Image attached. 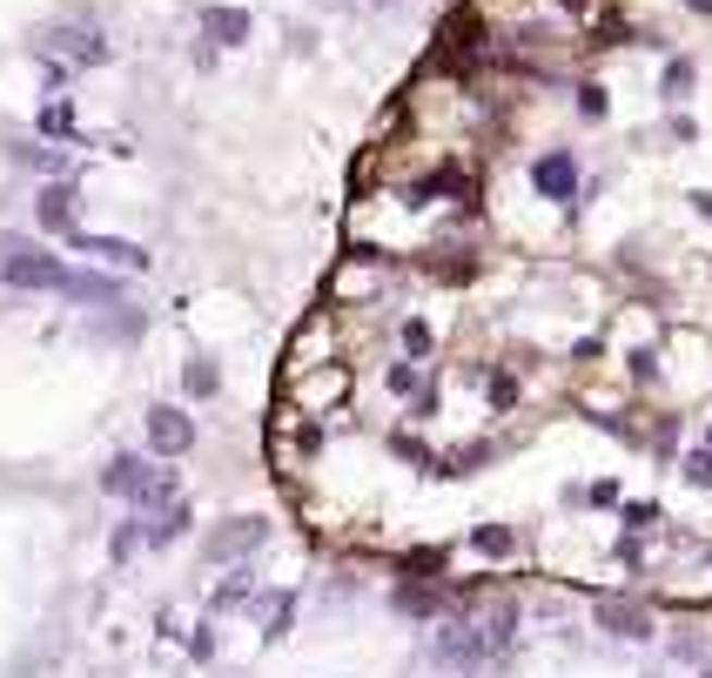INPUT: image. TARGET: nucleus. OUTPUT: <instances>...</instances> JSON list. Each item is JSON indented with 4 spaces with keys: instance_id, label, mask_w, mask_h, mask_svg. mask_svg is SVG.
I'll list each match as a JSON object with an SVG mask.
<instances>
[{
    "instance_id": "9",
    "label": "nucleus",
    "mask_w": 712,
    "mask_h": 678,
    "mask_svg": "<svg viewBox=\"0 0 712 678\" xmlns=\"http://www.w3.org/2000/svg\"><path fill=\"white\" fill-rule=\"evenodd\" d=\"M61 296L67 303H122V283H108V275H95V269H74Z\"/></svg>"
},
{
    "instance_id": "11",
    "label": "nucleus",
    "mask_w": 712,
    "mask_h": 678,
    "mask_svg": "<svg viewBox=\"0 0 712 678\" xmlns=\"http://www.w3.org/2000/svg\"><path fill=\"white\" fill-rule=\"evenodd\" d=\"M182 390H188V396H202V404H209V396L222 390V370L209 363V356H195V363L182 370Z\"/></svg>"
},
{
    "instance_id": "12",
    "label": "nucleus",
    "mask_w": 712,
    "mask_h": 678,
    "mask_svg": "<svg viewBox=\"0 0 712 678\" xmlns=\"http://www.w3.org/2000/svg\"><path fill=\"white\" fill-rule=\"evenodd\" d=\"M256 538H262V525H235V531H222L209 551H216V557H229V551H243V544H256Z\"/></svg>"
},
{
    "instance_id": "13",
    "label": "nucleus",
    "mask_w": 712,
    "mask_h": 678,
    "mask_svg": "<svg viewBox=\"0 0 712 678\" xmlns=\"http://www.w3.org/2000/svg\"><path fill=\"white\" fill-rule=\"evenodd\" d=\"M470 544L491 551V557H504V551H511V531H504V525H478V531H470Z\"/></svg>"
},
{
    "instance_id": "14",
    "label": "nucleus",
    "mask_w": 712,
    "mask_h": 678,
    "mask_svg": "<svg viewBox=\"0 0 712 678\" xmlns=\"http://www.w3.org/2000/svg\"><path fill=\"white\" fill-rule=\"evenodd\" d=\"M686 88H692V61H672V67H665V95H672V101H679Z\"/></svg>"
},
{
    "instance_id": "7",
    "label": "nucleus",
    "mask_w": 712,
    "mask_h": 678,
    "mask_svg": "<svg viewBox=\"0 0 712 678\" xmlns=\"http://www.w3.org/2000/svg\"><path fill=\"white\" fill-rule=\"evenodd\" d=\"M48 41H54L67 61H82V67H101V61H108V41H101L95 27H54Z\"/></svg>"
},
{
    "instance_id": "20",
    "label": "nucleus",
    "mask_w": 712,
    "mask_h": 678,
    "mask_svg": "<svg viewBox=\"0 0 712 678\" xmlns=\"http://www.w3.org/2000/svg\"><path fill=\"white\" fill-rule=\"evenodd\" d=\"M692 202H699V215H712V195H692Z\"/></svg>"
},
{
    "instance_id": "2",
    "label": "nucleus",
    "mask_w": 712,
    "mask_h": 678,
    "mask_svg": "<svg viewBox=\"0 0 712 678\" xmlns=\"http://www.w3.org/2000/svg\"><path fill=\"white\" fill-rule=\"evenodd\" d=\"M101 484H108L114 497H142V504H148V497H162V477H155L142 457H128V451H122V457H114V464L101 470Z\"/></svg>"
},
{
    "instance_id": "5",
    "label": "nucleus",
    "mask_w": 712,
    "mask_h": 678,
    "mask_svg": "<svg viewBox=\"0 0 712 678\" xmlns=\"http://www.w3.org/2000/svg\"><path fill=\"white\" fill-rule=\"evenodd\" d=\"M82 256H101V262H114V269H148V249L142 243H122V235H88V229H74L67 235Z\"/></svg>"
},
{
    "instance_id": "8",
    "label": "nucleus",
    "mask_w": 712,
    "mask_h": 678,
    "mask_svg": "<svg viewBox=\"0 0 712 678\" xmlns=\"http://www.w3.org/2000/svg\"><path fill=\"white\" fill-rule=\"evenodd\" d=\"M41 229H61V235L82 229V222H74V182H48L41 188Z\"/></svg>"
},
{
    "instance_id": "4",
    "label": "nucleus",
    "mask_w": 712,
    "mask_h": 678,
    "mask_svg": "<svg viewBox=\"0 0 712 678\" xmlns=\"http://www.w3.org/2000/svg\"><path fill=\"white\" fill-rule=\"evenodd\" d=\"M148 444L162 451V457H182V451H195V423L175 404H155L148 410Z\"/></svg>"
},
{
    "instance_id": "15",
    "label": "nucleus",
    "mask_w": 712,
    "mask_h": 678,
    "mask_svg": "<svg viewBox=\"0 0 712 678\" xmlns=\"http://www.w3.org/2000/svg\"><path fill=\"white\" fill-rule=\"evenodd\" d=\"M14 162H27V169H48V175H54V169H61V155H54V148H14Z\"/></svg>"
},
{
    "instance_id": "17",
    "label": "nucleus",
    "mask_w": 712,
    "mask_h": 678,
    "mask_svg": "<svg viewBox=\"0 0 712 678\" xmlns=\"http://www.w3.org/2000/svg\"><path fill=\"white\" fill-rule=\"evenodd\" d=\"M578 114H585V122H599V114H605V88H578Z\"/></svg>"
},
{
    "instance_id": "3",
    "label": "nucleus",
    "mask_w": 712,
    "mask_h": 678,
    "mask_svg": "<svg viewBox=\"0 0 712 678\" xmlns=\"http://www.w3.org/2000/svg\"><path fill=\"white\" fill-rule=\"evenodd\" d=\"M531 182H538L544 202H572V195H578V162H572L565 148H551V155H538V162H531Z\"/></svg>"
},
{
    "instance_id": "10",
    "label": "nucleus",
    "mask_w": 712,
    "mask_h": 678,
    "mask_svg": "<svg viewBox=\"0 0 712 678\" xmlns=\"http://www.w3.org/2000/svg\"><path fill=\"white\" fill-rule=\"evenodd\" d=\"M599 625L618 631V638H652V618L639 605H599Z\"/></svg>"
},
{
    "instance_id": "18",
    "label": "nucleus",
    "mask_w": 712,
    "mask_h": 678,
    "mask_svg": "<svg viewBox=\"0 0 712 678\" xmlns=\"http://www.w3.org/2000/svg\"><path fill=\"white\" fill-rule=\"evenodd\" d=\"M67 122H74V114H67V101H54V108L41 114V135H67Z\"/></svg>"
},
{
    "instance_id": "19",
    "label": "nucleus",
    "mask_w": 712,
    "mask_h": 678,
    "mask_svg": "<svg viewBox=\"0 0 712 678\" xmlns=\"http://www.w3.org/2000/svg\"><path fill=\"white\" fill-rule=\"evenodd\" d=\"M182 525H188V517H182V510H169V517H162V525H155V544H169V538H175Z\"/></svg>"
},
{
    "instance_id": "16",
    "label": "nucleus",
    "mask_w": 712,
    "mask_h": 678,
    "mask_svg": "<svg viewBox=\"0 0 712 678\" xmlns=\"http://www.w3.org/2000/svg\"><path fill=\"white\" fill-rule=\"evenodd\" d=\"M686 477H692V484H705V491H712V451H692V457H686Z\"/></svg>"
},
{
    "instance_id": "1",
    "label": "nucleus",
    "mask_w": 712,
    "mask_h": 678,
    "mask_svg": "<svg viewBox=\"0 0 712 678\" xmlns=\"http://www.w3.org/2000/svg\"><path fill=\"white\" fill-rule=\"evenodd\" d=\"M67 262L61 256H48L41 243H34V235H0V283L8 289H67Z\"/></svg>"
},
{
    "instance_id": "6",
    "label": "nucleus",
    "mask_w": 712,
    "mask_h": 678,
    "mask_svg": "<svg viewBox=\"0 0 712 678\" xmlns=\"http://www.w3.org/2000/svg\"><path fill=\"white\" fill-rule=\"evenodd\" d=\"M249 8H202V41H216V48H243L249 41Z\"/></svg>"
}]
</instances>
